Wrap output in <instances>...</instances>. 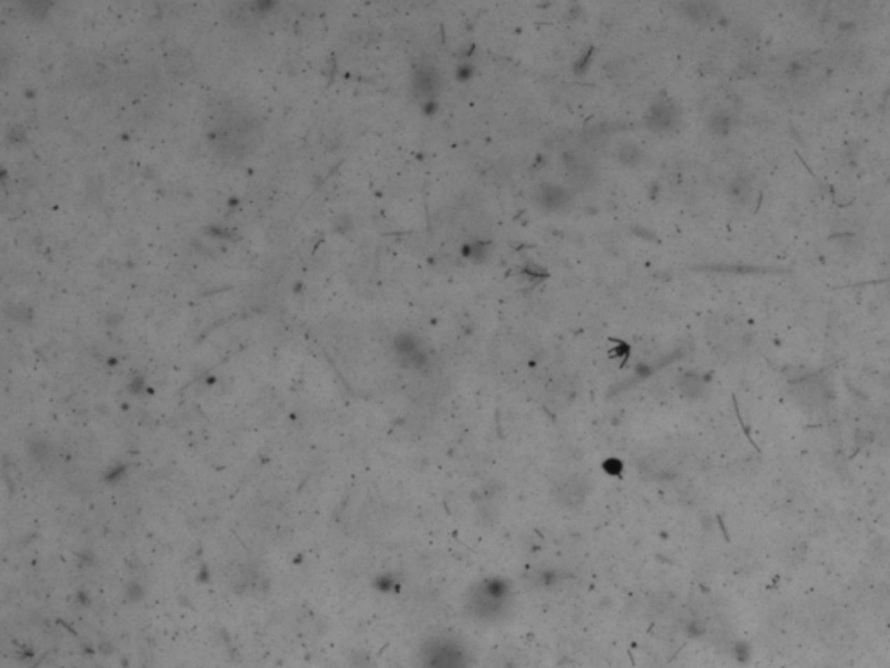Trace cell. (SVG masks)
<instances>
[{
	"label": "cell",
	"mask_w": 890,
	"mask_h": 668,
	"mask_svg": "<svg viewBox=\"0 0 890 668\" xmlns=\"http://www.w3.org/2000/svg\"><path fill=\"white\" fill-rule=\"evenodd\" d=\"M207 138L221 157L242 159L256 150L261 140V126L249 110L226 105L214 113L207 126Z\"/></svg>",
	"instance_id": "obj_1"
},
{
	"label": "cell",
	"mask_w": 890,
	"mask_h": 668,
	"mask_svg": "<svg viewBox=\"0 0 890 668\" xmlns=\"http://www.w3.org/2000/svg\"><path fill=\"white\" fill-rule=\"evenodd\" d=\"M564 171L567 183L571 185L576 192H585L590 190L598 181V173L593 164L583 159L578 153L567 152L564 155Z\"/></svg>",
	"instance_id": "obj_2"
},
{
	"label": "cell",
	"mask_w": 890,
	"mask_h": 668,
	"mask_svg": "<svg viewBox=\"0 0 890 668\" xmlns=\"http://www.w3.org/2000/svg\"><path fill=\"white\" fill-rule=\"evenodd\" d=\"M678 117H680V112H678L677 105L665 98V100H659L651 105L647 115H645V122L651 129L658 131V133H666V131H671L677 126Z\"/></svg>",
	"instance_id": "obj_3"
},
{
	"label": "cell",
	"mask_w": 890,
	"mask_h": 668,
	"mask_svg": "<svg viewBox=\"0 0 890 668\" xmlns=\"http://www.w3.org/2000/svg\"><path fill=\"white\" fill-rule=\"evenodd\" d=\"M536 202L541 209L548 211V213H560V211L571 206L572 193L571 190L562 185H543L536 192Z\"/></svg>",
	"instance_id": "obj_4"
},
{
	"label": "cell",
	"mask_w": 890,
	"mask_h": 668,
	"mask_svg": "<svg viewBox=\"0 0 890 668\" xmlns=\"http://www.w3.org/2000/svg\"><path fill=\"white\" fill-rule=\"evenodd\" d=\"M414 86L416 94H418L421 100H425L426 103H430L435 100L437 96L440 94V87H442V79H440V74L437 72L435 67H430V65H421V67L416 68L414 72Z\"/></svg>",
	"instance_id": "obj_5"
},
{
	"label": "cell",
	"mask_w": 890,
	"mask_h": 668,
	"mask_svg": "<svg viewBox=\"0 0 890 668\" xmlns=\"http://www.w3.org/2000/svg\"><path fill=\"white\" fill-rule=\"evenodd\" d=\"M618 160L625 167H637L644 160V152L635 143H621L618 147Z\"/></svg>",
	"instance_id": "obj_6"
},
{
	"label": "cell",
	"mask_w": 890,
	"mask_h": 668,
	"mask_svg": "<svg viewBox=\"0 0 890 668\" xmlns=\"http://www.w3.org/2000/svg\"><path fill=\"white\" fill-rule=\"evenodd\" d=\"M729 126H731V122H729L727 117L722 115V113H717V115H713V119L710 120V129H713L715 133H725V131L729 129Z\"/></svg>",
	"instance_id": "obj_7"
}]
</instances>
